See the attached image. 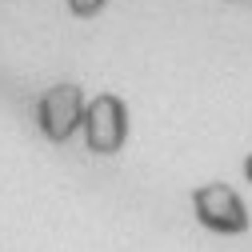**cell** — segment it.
Here are the masks:
<instances>
[{
	"label": "cell",
	"mask_w": 252,
	"mask_h": 252,
	"mask_svg": "<svg viewBox=\"0 0 252 252\" xmlns=\"http://www.w3.org/2000/svg\"><path fill=\"white\" fill-rule=\"evenodd\" d=\"M84 144L96 156H112L128 140V104L116 92H100L96 100L84 104Z\"/></svg>",
	"instance_id": "6da1fadb"
},
{
	"label": "cell",
	"mask_w": 252,
	"mask_h": 252,
	"mask_svg": "<svg viewBox=\"0 0 252 252\" xmlns=\"http://www.w3.org/2000/svg\"><path fill=\"white\" fill-rule=\"evenodd\" d=\"M192 212L196 220L208 228V232H220V236H236L248 228V208L240 200V192H232L228 184H200L192 192Z\"/></svg>",
	"instance_id": "7a4b0ae2"
},
{
	"label": "cell",
	"mask_w": 252,
	"mask_h": 252,
	"mask_svg": "<svg viewBox=\"0 0 252 252\" xmlns=\"http://www.w3.org/2000/svg\"><path fill=\"white\" fill-rule=\"evenodd\" d=\"M36 120H40V132L52 144H64L72 140V132L84 124V92L76 84H56L48 88L40 104H36Z\"/></svg>",
	"instance_id": "3957f363"
},
{
	"label": "cell",
	"mask_w": 252,
	"mask_h": 252,
	"mask_svg": "<svg viewBox=\"0 0 252 252\" xmlns=\"http://www.w3.org/2000/svg\"><path fill=\"white\" fill-rule=\"evenodd\" d=\"M244 176L252 180V152H248V160H244Z\"/></svg>",
	"instance_id": "277c9868"
}]
</instances>
